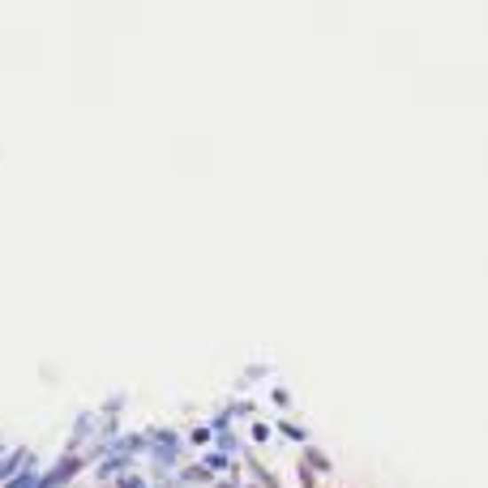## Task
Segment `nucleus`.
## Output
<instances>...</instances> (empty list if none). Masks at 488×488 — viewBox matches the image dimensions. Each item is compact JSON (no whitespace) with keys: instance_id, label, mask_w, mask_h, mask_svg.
I'll return each instance as SVG.
<instances>
[{"instance_id":"1","label":"nucleus","mask_w":488,"mask_h":488,"mask_svg":"<svg viewBox=\"0 0 488 488\" xmlns=\"http://www.w3.org/2000/svg\"><path fill=\"white\" fill-rule=\"evenodd\" d=\"M154 441H159L154 454H159L163 463H171V459H176V433H154Z\"/></svg>"}]
</instances>
